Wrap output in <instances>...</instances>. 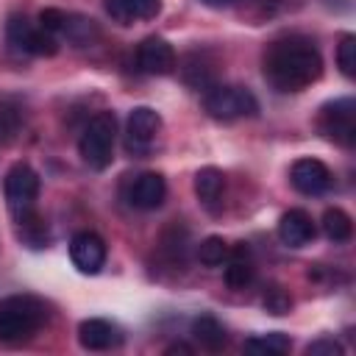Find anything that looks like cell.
Instances as JSON below:
<instances>
[{
  "instance_id": "d6986e66",
  "label": "cell",
  "mask_w": 356,
  "mask_h": 356,
  "mask_svg": "<svg viewBox=\"0 0 356 356\" xmlns=\"http://www.w3.org/2000/svg\"><path fill=\"white\" fill-rule=\"evenodd\" d=\"M292 348V339L281 331H273V334H264V337H253L245 342V350L248 353H259V356H281Z\"/></svg>"
},
{
  "instance_id": "603a6c76",
  "label": "cell",
  "mask_w": 356,
  "mask_h": 356,
  "mask_svg": "<svg viewBox=\"0 0 356 356\" xmlns=\"http://www.w3.org/2000/svg\"><path fill=\"white\" fill-rule=\"evenodd\" d=\"M228 242L222 236H206L200 245H197V259L206 264V267H217L228 259Z\"/></svg>"
},
{
  "instance_id": "7c38bea8",
  "label": "cell",
  "mask_w": 356,
  "mask_h": 356,
  "mask_svg": "<svg viewBox=\"0 0 356 356\" xmlns=\"http://www.w3.org/2000/svg\"><path fill=\"white\" fill-rule=\"evenodd\" d=\"M164 195H167V184H164V175L159 172H142L134 178L131 189H128V203L142 209V211H150V209H159L164 203Z\"/></svg>"
},
{
  "instance_id": "e0dca14e",
  "label": "cell",
  "mask_w": 356,
  "mask_h": 356,
  "mask_svg": "<svg viewBox=\"0 0 356 356\" xmlns=\"http://www.w3.org/2000/svg\"><path fill=\"white\" fill-rule=\"evenodd\" d=\"M250 281H253V261H250V256H248V248L239 245V248L234 250V256L228 253L225 284H228L231 289H242V286H248Z\"/></svg>"
},
{
  "instance_id": "52a82bcc",
  "label": "cell",
  "mask_w": 356,
  "mask_h": 356,
  "mask_svg": "<svg viewBox=\"0 0 356 356\" xmlns=\"http://www.w3.org/2000/svg\"><path fill=\"white\" fill-rule=\"evenodd\" d=\"M6 39H8V44L14 50L28 53V56H56L58 53L56 36L47 33V31H42V28H33L19 14L8 17V22H6Z\"/></svg>"
},
{
  "instance_id": "44dd1931",
  "label": "cell",
  "mask_w": 356,
  "mask_h": 356,
  "mask_svg": "<svg viewBox=\"0 0 356 356\" xmlns=\"http://www.w3.org/2000/svg\"><path fill=\"white\" fill-rule=\"evenodd\" d=\"M184 81L195 89H209V86H214V70L206 64L203 56L192 53L186 58V67H184Z\"/></svg>"
},
{
  "instance_id": "6da1fadb",
  "label": "cell",
  "mask_w": 356,
  "mask_h": 356,
  "mask_svg": "<svg viewBox=\"0 0 356 356\" xmlns=\"http://www.w3.org/2000/svg\"><path fill=\"white\" fill-rule=\"evenodd\" d=\"M323 75L320 50L303 36H286L267 47L264 78L278 92H300Z\"/></svg>"
},
{
  "instance_id": "f1b7e54d",
  "label": "cell",
  "mask_w": 356,
  "mask_h": 356,
  "mask_svg": "<svg viewBox=\"0 0 356 356\" xmlns=\"http://www.w3.org/2000/svg\"><path fill=\"white\" fill-rule=\"evenodd\" d=\"M164 353H167V356H172V353H186V356H189V353H192V348H189V345H184V342H172V345H167V348H164Z\"/></svg>"
},
{
  "instance_id": "5b68a950",
  "label": "cell",
  "mask_w": 356,
  "mask_h": 356,
  "mask_svg": "<svg viewBox=\"0 0 356 356\" xmlns=\"http://www.w3.org/2000/svg\"><path fill=\"white\" fill-rule=\"evenodd\" d=\"M317 128L325 139L350 147L356 142V103L350 97H339L320 108Z\"/></svg>"
},
{
  "instance_id": "4316f807",
  "label": "cell",
  "mask_w": 356,
  "mask_h": 356,
  "mask_svg": "<svg viewBox=\"0 0 356 356\" xmlns=\"http://www.w3.org/2000/svg\"><path fill=\"white\" fill-rule=\"evenodd\" d=\"M64 22H67V14L61 8H42L39 11V28L53 33V36L64 31Z\"/></svg>"
},
{
  "instance_id": "277c9868",
  "label": "cell",
  "mask_w": 356,
  "mask_h": 356,
  "mask_svg": "<svg viewBox=\"0 0 356 356\" xmlns=\"http://www.w3.org/2000/svg\"><path fill=\"white\" fill-rule=\"evenodd\" d=\"M203 106L214 120L253 117L259 111L256 97L242 86H209L203 95Z\"/></svg>"
},
{
  "instance_id": "7a4b0ae2",
  "label": "cell",
  "mask_w": 356,
  "mask_h": 356,
  "mask_svg": "<svg viewBox=\"0 0 356 356\" xmlns=\"http://www.w3.org/2000/svg\"><path fill=\"white\" fill-rule=\"evenodd\" d=\"M44 317V303L33 295H11L0 300V342H22L33 337Z\"/></svg>"
},
{
  "instance_id": "484cf974",
  "label": "cell",
  "mask_w": 356,
  "mask_h": 356,
  "mask_svg": "<svg viewBox=\"0 0 356 356\" xmlns=\"http://www.w3.org/2000/svg\"><path fill=\"white\" fill-rule=\"evenodd\" d=\"M337 64H339L342 75H348V78L356 75V36L353 33L342 36V42L337 44Z\"/></svg>"
},
{
  "instance_id": "30bf717a",
  "label": "cell",
  "mask_w": 356,
  "mask_h": 356,
  "mask_svg": "<svg viewBox=\"0 0 356 356\" xmlns=\"http://www.w3.org/2000/svg\"><path fill=\"white\" fill-rule=\"evenodd\" d=\"M289 181L300 195H323L331 186V170L320 159H298L292 164Z\"/></svg>"
},
{
  "instance_id": "ffe728a7",
  "label": "cell",
  "mask_w": 356,
  "mask_h": 356,
  "mask_svg": "<svg viewBox=\"0 0 356 356\" xmlns=\"http://www.w3.org/2000/svg\"><path fill=\"white\" fill-rule=\"evenodd\" d=\"M323 234L331 242H348L353 234V222L342 209H325L323 214Z\"/></svg>"
},
{
  "instance_id": "cb8c5ba5",
  "label": "cell",
  "mask_w": 356,
  "mask_h": 356,
  "mask_svg": "<svg viewBox=\"0 0 356 356\" xmlns=\"http://www.w3.org/2000/svg\"><path fill=\"white\" fill-rule=\"evenodd\" d=\"M61 33H67V39H72L75 44H89L97 36V25L95 19H86V17H67Z\"/></svg>"
},
{
  "instance_id": "f546056e",
  "label": "cell",
  "mask_w": 356,
  "mask_h": 356,
  "mask_svg": "<svg viewBox=\"0 0 356 356\" xmlns=\"http://www.w3.org/2000/svg\"><path fill=\"white\" fill-rule=\"evenodd\" d=\"M203 3H206V6H228L231 0H203Z\"/></svg>"
},
{
  "instance_id": "ba28073f",
  "label": "cell",
  "mask_w": 356,
  "mask_h": 356,
  "mask_svg": "<svg viewBox=\"0 0 356 356\" xmlns=\"http://www.w3.org/2000/svg\"><path fill=\"white\" fill-rule=\"evenodd\" d=\"M136 64L147 75H167L175 70V50L161 36H147L136 47Z\"/></svg>"
},
{
  "instance_id": "8992f818",
  "label": "cell",
  "mask_w": 356,
  "mask_h": 356,
  "mask_svg": "<svg viewBox=\"0 0 356 356\" xmlns=\"http://www.w3.org/2000/svg\"><path fill=\"white\" fill-rule=\"evenodd\" d=\"M3 189H6V200H8L11 214L17 220H22L25 214L33 211V203H36V195H39V175L25 161H17L6 172Z\"/></svg>"
},
{
  "instance_id": "8fae6325",
  "label": "cell",
  "mask_w": 356,
  "mask_h": 356,
  "mask_svg": "<svg viewBox=\"0 0 356 356\" xmlns=\"http://www.w3.org/2000/svg\"><path fill=\"white\" fill-rule=\"evenodd\" d=\"M161 128V117L150 106H136L128 114V150H147Z\"/></svg>"
},
{
  "instance_id": "9c48e42d",
  "label": "cell",
  "mask_w": 356,
  "mask_h": 356,
  "mask_svg": "<svg viewBox=\"0 0 356 356\" xmlns=\"http://www.w3.org/2000/svg\"><path fill=\"white\" fill-rule=\"evenodd\" d=\"M70 259L81 273L95 275L106 264V242L95 231H78L70 242Z\"/></svg>"
},
{
  "instance_id": "d4e9b609",
  "label": "cell",
  "mask_w": 356,
  "mask_h": 356,
  "mask_svg": "<svg viewBox=\"0 0 356 356\" xmlns=\"http://www.w3.org/2000/svg\"><path fill=\"white\" fill-rule=\"evenodd\" d=\"M261 306H264V312L281 317V314H289V309H292V298H289V292H286L284 286L273 284V286L264 289V295H261Z\"/></svg>"
},
{
  "instance_id": "ac0fdd59",
  "label": "cell",
  "mask_w": 356,
  "mask_h": 356,
  "mask_svg": "<svg viewBox=\"0 0 356 356\" xmlns=\"http://www.w3.org/2000/svg\"><path fill=\"white\" fill-rule=\"evenodd\" d=\"M222 184H225V178H222V172L217 167H203L195 175V195L200 197L203 206L211 209L222 195Z\"/></svg>"
},
{
  "instance_id": "9a60e30c",
  "label": "cell",
  "mask_w": 356,
  "mask_h": 356,
  "mask_svg": "<svg viewBox=\"0 0 356 356\" xmlns=\"http://www.w3.org/2000/svg\"><path fill=\"white\" fill-rule=\"evenodd\" d=\"M159 8L161 0H106V11L122 25H131L136 19H150L159 14Z\"/></svg>"
},
{
  "instance_id": "5bb4252c",
  "label": "cell",
  "mask_w": 356,
  "mask_h": 356,
  "mask_svg": "<svg viewBox=\"0 0 356 356\" xmlns=\"http://www.w3.org/2000/svg\"><path fill=\"white\" fill-rule=\"evenodd\" d=\"M314 234H317V228H314L312 217H309L303 209H289V211L281 217V222H278V236H281V242L289 245V248H303V245H309V242L314 239Z\"/></svg>"
},
{
  "instance_id": "3957f363",
  "label": "cell",
  "mask_w": 356,
  "mask_h": 356,
  "mask_svg": "<svg viewBox=\"0 0 356 356\" xmlns=\"http://www.w3.org/2000/svg\"><path fill=\"white\" fill-rule=\"evenodd\" d=\"M114 136H117V117L111 111H100L89 120L78 139V153L92 170H106L114 159Z\"/></svg>"
},
{
  "instance_id": "4fadbf2b",
  "label": "cell",
  "mask_w": 356,
  "mask_h": 356,
  "mask_svg": "<svg viewBox=\"0 0 356 356\" xmlns=\"http://www.w3.org/2000/svg\"><path fill=\"white\" fill-rule=\"evenodd\" d=\"M78 342H81L83 350H108V348L122 342V334L108 320L89 317L78 325Z\"/></svg>"
},
{
  "instance_id": "83f0119b",
  "label": "cell",
  "mask_w": 356,
  "mask_h": 356,
  "mask_svg": "<svg viewBox=\"0 0 356 356\" xmlns=\"http://www.w3.org/2000/svg\"><path fill=\"white\" fill-rule=\"evenodd\" d=\"M306 356H342V345L337 339H317L306 345Z\"/></svg>"
},
{
  "instance_id": "7402d4cb",
  "label": "cell",
  "mask_w": 356,
  "mask_h": 356,
  "mask_svg": "<svg viewBox=\"0 0 356 356\" xmlns=\"http://www.w3.org/2000/svg\"><path fill=\"white\" fill-rule=\"evenodd\" d=\"M19 131H22V111H19V106L11 103V100H3L0 103V142L11 145Z\"/></svg>"
},
{
  "instance_id": "2e32d148",
  "label": "cell",
  "mask_w": 356,
  "mask_h": 356,
  "mask_svg": "<svg viewBox=\"0 0 356 356\" xmlns=\"http://www.w3.org/2000/svg\"><path fill=\"white\" fill-rule=\"evenodd\" d=\"M192 337L206 348V350H220L228 342V334L222 328V323L211 314H200L192 320Z\"/></svg>"
}]
</instances>
